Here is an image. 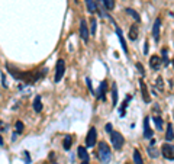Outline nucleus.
<instances>
[{
    "label": "nucleus",
    "mask_w": 174,
    "mask_h": 164,
    "mask_svg": "<svg viewBox=\"0 0 174 164\" xmlns=\"http://www.w3.org/2000/svg\"><path fill=\"white\" fill-rule=\"evenodd\" d=\"M97 157L102 163H109L110 161V157H112V153H110V147L104 141L99 142V151H97Z\"/></svg>",
    "instance_id": "f257e3e1"
},
{
    "label": "nucleus",
    "mask_w": 174,
    "mask_h": 164,
    "mask_svg": "<svg viewBox=\"0 0 174 164\" xmlns=\"http://www.w3.org/2000/svg\"><path fill=\"white\" fill-rule=\"evenodd\" d=\"M110 142H112L115 150H120V148L123 147V137H122V134H119V132H116V131H112L110 132Z\"/></svg>",
    "instance_id": "f03ea898"
},
{
    "label": "nucleus",
    "mask_w": 174,
    "mask_h": 164,
    "mask_svg": "<svg viewBox=\"0 0 174 164\" xmlns=\"http://www.w3.org/2000/svg\"><path fill=\"white\" fill-rule=\"evenodd\" d=\"M64 73H65V63L64 60H58L57 61V67H55V77H54V82L55 83H60L61 78L64 77Z\"/></svg>",
    "instance_id": "7ed1b4c3"
},
{
    "label": "nucleus",
    "mask_w": 174,
    "mask_h": 164,
    "mask_svg": "<svg viewBox=\"0 0 174 164\" xmlns=\"http://www.w3.org/2000/svg\"><path fill=\"white\" fill-rule=\"evenodd\" d=\"M96 139H97L96 128H90L89 132H87V137H86V145L87 147H93V145L96 144Z\"/></svg>",
    "instance_id": "20e7f679"
},
{
    "label": "nucleus",
    "mask_w": 174,
    "mask_h": 164,
    "mask_svg": "<svg viewBox=\"0 0 174 164\" xmlns=\"http://www.w3.org/2000/svg\"><path fill=\"white\" fill-rule=\"evenodd\" d=\"M161 153L167 160H174V145L171 144H164L161 147Z\"/></svg>",
    "instance_id": "39448f33"
},
{
    "label": "nucleus",
    "mask_w": 174,
    "mask_h": 164,
    "mask_svg": "<svg viewBox=\"0 0 174 164\" xmlns=\"http://www.w3.org/2000/svg\"><path fill=\"white\" fill-rule=\"evenodd\" d=\"M89 29H87V23L84 19H81L80 21V36H81V39L84 41V42H87L89 41Z\"/></svg>",
    "instance_id": "423d86ee"
},
{
    "label": "nucleus",
    "mask_w": 174,
    "mask_h": 164,
    "mask_svg": "<svg viewBox=\"0 0 174 164\" xmlns=\"http://www.w3.org/2000/svg\"><path fill=\"white\" fill-rule=\"evenodd\" d=\"M161 63L163 60L158 57V55H152L151 60H149V66H151L152 70H160V67H161Z\"/></svg>",
    "instance_id": "0eeeda50"
},
{
    "label": "nucleus",
    "mask_w": 174,
    "mask_h": 164,
    "mask_svg": "<svg viewBox=\"0 0 174 164\" xmlns=\"http://www.w3.org/2000/svg\"><path fill=\"white\" fill-rule=\"evenodd\" d=\"M139 86H141V92H142V99L147 102V103H149V100H151V97H149V93H148V87L147 84L144 83V80H139Z\"/></svg>",
    "instance_id": "6e6552de"
},
{
    "label": "nucleus",
    "mask_w": 174,
    "mask_h": 164,
    "mask_svg": "<svg viewBox=\"0 0 174 164\" xmlns=\"http://www.w3.org/2000/svg\"><path fill=\"white\" fill-rule=\"evenodd\" d=\"M144 137L149 138V139L152 138V129L149 128V119H148V118L144 119Z\"/></svg>",
    "instance_id": "1a4fd4ad"
},
{
    "label": "nucleus",
    "mask_w": 174,
    "mask_h": 164,
    "mask_svg": "<svg viewBox=\"0 0 174 164\" xmlns=\"http://www.w3.org/2000/svg\"><path fill=\"white\" fill-rule=\"evenodd\" d=\"M160 26H161V21L157 19V21L154 22V28H152V36H154L155 41L160 39Z\"/></svg>",
    "instance_id": "9d476101"
},
{
    "label": "nucleus",
    "mask_w": 174,
    "mask_h": 164,
    "mask_svg": "<svg viewBox=\"0 0 174 164\" xmlns=\"http://www.w3.org/2000/svg\"><path fill=\"white\" fill-rule=\"evenodd\" d=\"M106 89H108V83L102 82L100 83V87H99V92H97V96L100 100H104V99H106Z\"/></svg>",
    "instance_id": "9b49d317"
},
{
    "label": "nucleus",
    "mask_w": 174,
    "mask_h": 164,
    "mask_svg": "<svg viewBox=\"0 0 174 164\" xmlns=\"http://www.w3.org/2000/svg\"><path fill=\"white\" fill-rule=\"evenodd\" d=\"M116 33H118V36H119V41H120V44H122V49H123V52L128 54V47H126L125 38H123V33H122V31H120L119 28H116Z\"/></svg>",
    "instance_id": "f8f14e48"
},
{
    "label": "nucleus",
    "mask_w": 174,
    "mask_h": 164,
    "mask_svg": "<svg viewBox=\"0 0 174 164\" xmlns=\"http://www.w3.org/2000/svg\"><path fill=\"white\" fill-rule=\"evenodd\" d=\"M138 35H139V29H138V25H132L129 29V38L132 41H135L138 38Z\"/></svg>",
    "instance_id": "ddd939ff"
},
{
    "label": "nucleus",
    "mask_w": 174,
    "mask_h": 164,
    "mask_svg": "<svg viewBox=\"0 0 174 164\" xmlns=\"http://www.w3.org/2000/svg\"><path fill=\"white\" fill-rule=\"evenodd\" d=\"M86 6H87V10L90 13H96L97 12V5L94 0H86Z\"/></svg>",
    "instance_id": "4468645a"
},
{
    "label": "nucleus",
    "mask_w": 174,
    "mask_h": 164,
    "mask_svg": "<svg viewBox=\"0 0 174 164\" xmlns=\"http://www.w3.org/2000/svg\"><path fill=\"white\" fill-rule=\"evenodd\" d=\"M33 110L35 112H41L42 110V100H41V96H36L33 99Z\"/></svg>",
    "instance_id": "2eb2a0df"
},
{
    "label": "nucleus",
    "mask_w": 174,
    "mask_h": 164,
    "mask_svg": "<svg viewBox=\"0 0 174 164\" xmlns=\"http://www.w3.org/2000/svg\"><path fill=\"white\" fill-rule=\"evenodd\" d=\"M148 155H149L151 158H157L158 155H160V151H158L154 145H149V147H148Z\"/></svg>",
    "instance_id": "dca6fc26"
},
{
    "label": "nucleus",
    "mask_w": 174,
    "mask_h": 164,
    "mask_svg": "<svg viewBox=\"0 0 174 164\" xmlns=\"http://www.w3.org/2000/svg\"><path fill=\"white\" fill-rule=\"evenodd\" d=\"M165 139L167 141H173L174 139V132H173V125L168 124V128H167V132H165Z\"/></svg>",
    "instance_id": "f3484780"
},
{
    "label": "nucleus",
    "mask_w": 174,
    "mask_h": 164,
    "mask_svg": "<svg viewBox=\"0 0 174 164\" xmlns=\"http://www.w3.org/2000/svg\"><path fill=\"white\" fill-rule=\"evenodd\" d=\"M78 157H80L83 161H87V160H89V154H87L84 147H78Z\"/></svg>",
    "instance_id": "a211bd4d"
},
{
    "label": "nucleus",
    "mask_w": 174,
    "mask_h": 164,
    "mask_svg": "<svg viewBox=\"0 0 174 164\" xmlns=\"http://www.w3.org/2000/svg\"><path fill=\"white\" fill-rule=\"evenodd\" d=\"M134 164H144V161H142V157H141V153H139L138 150H135V151H134Z\"/></svg>",
    "instance_id": "6ab92c4d"
},
{
    "label": "nucleus",
    "mask_w": 174,
    "mask_h": 164,
    "mask_svg": "<svg viewBox=\"0 0 174 164\" xmlns=\"http://www.w3.org/2000/svg\"><path fill=\"white\" fill-rule=\"evenodd\" d=\"M102 2V5L108 9V10H112L115 7V0H100Z\"/></svg>",
    "instance_id": "aec40b11"
},
{
    "label": "nucleus",
    "mask_w": 174,
    "mask_h": 164,
    "mask_svg": "<svg viewBox=\"0 0 174 164\" xmlns=\"http://www.w3.org/2000/svg\"><path fill=\"white\" fill-rule=\"evenodd\" d=\"M71 135H65L64 137V142H62V147H64V150H70L71 148Z\"/></svg>",
    "instance_id": "412c9836"
},
{
    "label": "nucleus",
    "mask_w": 174,
    "mask_h": 164,
    "mask_svg": "<svg viewBox=\"0 0 174 164\" xmlns=\"http://www.w3.org/2000/svg\"><path fill=\"white\" fill-rule=\"evenodd\" d=\"M112 97H113V106L118 105V87L116 84H112Z\"/></svg>",
    "instance_id": "4be33fe9"
},
{
    "label": "nucleus",
    "mask_w": 174,
    "mask_h": 164,
    "mask_svg": "<svg viewBox=\"0 0 174 164\" xmlns=\"http://www.w3.org/2000/svg\"><path fill=\"white\" fill-rule=\"evenodd\" d=\"M154 122H155V126H157V131H163V119L160 116H155Z\"/></svg>",
    "instance_id": "5701e85b"
},
{
    "label": "nucleus",
    "mask_w": 174,
    "mask_h": 164,
    "mask_svg": "<svg viewBox=\"0 0 174 164\" xmlns=\"http://www.w3.org/2000/svg\"><path fill=\"white\" fill-rule=\"evenodd\" d=\"M155 86L158 87V90H161V92L164 90V83H163V77L161 76L157 77V80H155Z\"/></svg>",
    "instance_id": "b1692460"
},
{
    "label": "nucleus",
    "mask_w": 174,
    "mask_h": 164,
    "mask_svg": "<svg viewBox=\"0 0 174 164\" xmlns=\"http://www.w3.org/2000/svg\"><path fill=\"white\" fill-rule=\"evenodd\" d=\"M96 25H97V21L93 17L92 21H90V28H92V31H90V32H92V35H94V33H96Z\"/></svg>",
    "instance_id": "393cba45"
},
{
    "label": "nucleus",
    "mask_w": 174,
    "mask_h": 164,
    "mask_svg": "<svg viewBox=\"0 0 174 164\" xmlns=\"http://www.w3.org/2000/svg\"><path fill=\"white\" fill-rule=\"evenodd\" d=\"M126 12L129 13L130 16H134V19H135L136 22H139V16H138V13H136L135 10H132V9H126Z\"/></svg>",
    "instance_id": "a878e982"
},
{
    "label": "nucleus",
    "mask_w": 174,
    "mask_h": 164,
    "mask_svg": "<svg viewBox=\"0 0 174 164\" xmlns=\"http://www.w3.org/2000/svg\"><path fill=\"white\" fill-rule=\"evenodd\" d=\"M15 126H16V131L19 132V134H21V132L23 131V124H22L21 120H17V122H16V125H15Z\"/></svg>",
    "instance_id": "bb28decb"
},
{
    "label": "nucleus",
    "mask_w": 174,
    "mask_h": 164,
    "mask_svg": "<svg viewBox=\"0 0 174 164\" xmlns=\"http://www.w3.org/2000/svg\"><path fill=\"white\" fill-rule=\"evenodd\" d=\"M136 67H138V70H139V73H141V74H144V73H145V71H144V68H142V66L139 64V63L136 64Z\"/></svg>",
    "instance_id": "cd10ccee"
},
{
    "label": "nucleus",
    "mask_w": 174,
    "mask_h": 164,
    "mask_svg": "<svg viewBox=\"0 0 174 164\" xmlns=\"http://www.w3.org/2000/svg\"><path fill=\"white\" fill-rule=\"evenodd\" d=\"M106 131H108L109 134L112 132V125H110V124H108V125H106Z\"/></svg>",
    "instance_id": "c85d7f7f"
},
{
    "label": "nucleus",
    "mask_w": 174,
    "mask_h": 164,
    "mask_svg": "<svg viewBox=\"0 0 174 164\" xmlns=\"http://www.w3.org/2000/svg\"><path fill=\"white\" fill-rule=\"evenodd\" d=\"M144 54H148V44L145 42V45H144Z\"/></svg>",
    "instance_id": "c756f323"
},
{
    "label": "nucleus",
    "mask_w": 174,
    "mask_h": 164,
    "mask_svg": "<svg viewBox=\"0 0 174 164\" xmlns=\"http://www.w3.org/2000/svg\"><path fill=\"white\" fill-rule=\"evenodd\" d=\"M2 144H3V139H2V137H0V145H2Z\"/></svg>",
    "instance_id": "7c9ffc66"
},
{
    "label": "nucleus",
    "mask_w": 174,
    "mask_h": 164,
    "mask_svg": "<svg viewBox=\"0 0 174 164\" xmlns=\"http://www.w3.org/2000/svg\"><path fill=\"white\" fill-rule=\"evenodd\" d=\"M81 164H89V161H83V163Z\"/></svg>",
    "instance_id": "2f4dec72"
},
{
    "label": "nucleus",
    "mask_w": 174,
    "mask_h": 164,
    "mask_svg": "<svg viewBox=\"0 0 174 164\" xmlns=\"http://www.w3.org/2000/svg\"><path fill=\"white\" fill-rule=\"evenodd\" d=\"M173 66H174V60H173Z\"/></svg>",
    "instance_id": "473e14b6"
},
{
    "label": "nucleus",
    "mask_w": 174,
    "mask_h": 164,
    "mask_svg": "<svg viewBox=\"0 0 174 164\" xmlns=\"http://www.w3.org/2000/svg\"><path fill=\"white\" fill-rule=\"evenodd\" d=\"M54 164H55V163H54Z\"/></svg>",
    "instance_id": "72a5a7b5"
}]
</instances>
